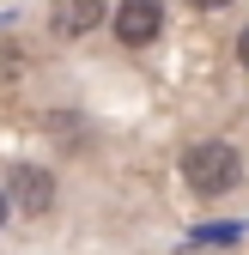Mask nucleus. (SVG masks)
Segmentation results:
<instances>
[{"label": "nucleus", "mask_w": 249, "mask_h": 255, "mask_svg": "<svg viewBox=\"0 0 249 255\" xmlns=\"http://www.w3.org/2000/svg\"><path fill=\"white\" fill-rule=\"evenodd\" d=\"M237 61H243V73H249V24L237 30Z\"/></svg>", "instance_id": "39448f33"}, {"label": "nucleus", "mask_w": 249, "mask_h": 255, "mask_svg": "<svg viewBox=\"0 0 249 255\" xmlns=\"http://www.w3.org/2000/svg\"><path fill=\"white\" fill-rule=\"evenodd\" d=\"M182 182H189L201 201L231 195V188L243 182V158H237V146H231V140H201V146H189V152H182Z\"/></svg>", "instance_id": "f257e3e1"}, {"label": "nucleus", "mask_w": 249, "mask_h": 255, "mask_svg": "<svg viewBox=\"0 0 249 255\" xmlns=\"http://www.w3.org/2000/svg\"><path fill=\"white\" fill-rule=\"evenodd\" d=\"M6 195H12V207H18L24 219H43V213L55 207V176H49L43 164H12Z\"/></svg>", "instance_id": "f03ea898"}, {"label": "nucleus", "mask_w": 249, "mask_h": 255, "mask_svg": "<svg viewBox=\"0 0 249 255\" xmlns=\"http://www.w3.org/2000/svg\"><path fill=\"white\" fill-rule=\"evenodd\" d=\"M189 6H201V12H219V6H231V0H189Z\"/></svg>", "instance_id": "423d86ee"}, {"label": "nucleus", "mask_w": 249, "mask_h": 255, "mask_svg": "<svg viewBox=\"0 0 249 255\" xmlns=\"http://www.w3.org/2000/svg\"><path fill=\"white\" fill-rule=\"evenodd\" d=\"M49 24H55V37H85V30L104 24V0H55Z\"/></svg>", "instance_id": "20e7f679"}, {"label": "nucleus", "mask_w": 249, "mask_h": 255, "mask_svg": "<svg viewBox=\"0 0 249 255\" xmlns=\"http://www.w3.org/2000/svg\"><path fill=\"white\" fill-rule=\"evenodd\" d=\"M6 213H12V207H6V195H0V225H6Z\"/></svg>", "instance_id": "0eeeda50"}, {"label": "nucleus", "mask_w": 249, "mask_h": 255, "mask_svg": "<svg viewBox=\"0 0 249 255\" xmlns=\"http://www.w3.org/2000/svg\"><path fill=\"white\" fill-rule=\"evenodd\" d=\"M164 30V0H122L116 6V37L128 49H146Z\"/></svg>", "instance_id": "7ed1b4c3"}]
</instances>
